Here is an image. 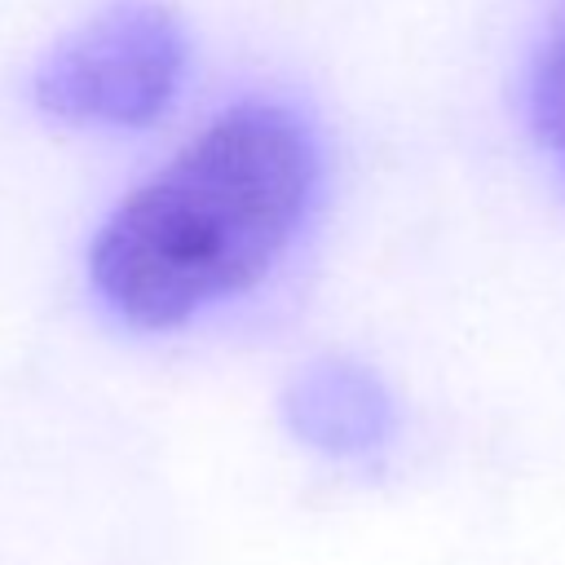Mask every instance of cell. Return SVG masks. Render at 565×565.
Wrapping results in <instances>:
<instances>
[{
    "instance_id": "1",
    "label": "cell",
    "mask_w": 565,
    "mask_h": 565,
    "mask_svg": "<svg viewBox=\"0 0 565 565\" xmlns=\"http://www.w3.org/2000/svg\"><path fill=\"white\" fill-rule=\"evenodd\" d=\"M318 141L278 102H238L106 216L88 278L110 313L163 331L256 287L318 194Z\"/></svg>"
},
{
    "instance_id": "2",
    "label": "cell",
    "mask_w": 565,
    "mask_h": 565,
    "mask_svg": "<svg viewBox=\"0 0 565 565\" xmlns=\"http://www.w3.org/2000/svg\"><path fill=\"white\" fill-rule=\"evenodd\" d=\"M185 75V31L159 0H115L57 40L35 75L31 97L66 124L141 128L163 115Z\"/></svg>"
},
{
    "instance_id": "3",
    "label": "cell",
    "mask_w": 565,
    "mask_h": 565,
    "mask_svg": "<svg viewBox=\"0 0 565 565\" xmlns=\"http://www.w3.org/2000/svg\"><path fill=\"white\" fill-rule=\"evenodd\" d=\"M282 415L291 433L335 459H366L393 437V397L375 371L349 358H322L296 371L282 393Z\"/></svg>"
},
{
    "instance_id": "4",
    "label": "cell",
    "mask_w": 565,
    "mask_h": 565,
    "mask_svg": "<svg viewBox=\"0 0 565 565\" xmlns=\"http://www.w3.org/2000/svg\"><path fill=\"white\" fill-rule=\"evenodd\" d=\"M530 128L565 177V9L534 53L530 71Z\"/></svg>"
}]
</instances>
